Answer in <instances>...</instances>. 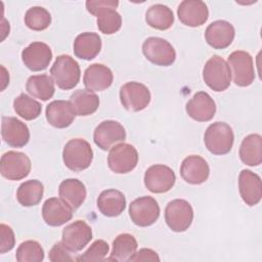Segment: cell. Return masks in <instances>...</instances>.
<instances>
[{
  "instance_id": "6da1fadb",
  "label": "cell",
  "mask_w": 262,
  "mask_h": 262,
  "mask_svg": "<svg viewBox=\"0 0 262 262\" xmlns=\"http://www.w3.org/2000/svg\"><path fill=\"white\" fill-rule=\"evenodd\" d=\"M62 160L66 167L74 172L86 170L93 160V150L90 143L83 138L69 140L62 150Z\"/></svg>"
},
{
  "instance_id": "7a4b0ae2",
  "label": "cell",
  "mask_w": 262,
  "mask_h": 262,
  "mask_svg": "<svg viewBox=\"0 0 262 262\" xmlns=\"http://www.w3.org/2000/svg\"><path fill=\"white\" fill-rule=\"evenodd\" d=\"M50 74L54 83L62 90H70L76 87L81 77L79 63L67 54L56 57L50 69Z\"/></svg>"
},
{
  "instance_id": "3957f363",
  "label": "cell",
  "mask_w": 262,
  "mask_h": 262,
  "mask_svg": "<svg viewBox=\"0 0 262 262\" xmlns=\"http://www.w3.org/2000/svg\"><path fill=\"white\" fill-rule=\"evenodd\" d=\"M204 141L211 154L217 156L226 155L231 150L234 141L232 128L224 122H215L207 128Z\"/></svg>"
},
{
  "instance_id": "277c9868",
  "label": "cell",
  "mask_w": 262,
  "mask_h": 262,
  "mask_svg": "<svg viewBox=\"0 0 262 262\" xmlns=\"http://www.w3.org/2000/svg\"><path fill=\"white\" fill-rule=\"evenodd\" d=\"M203 79L206 85L216 92L226 90L231 82L228 63L221 56L213 55L204 66Z\"/></svg>"
},
{
  "instance_id": "5b68a950",
  "label": "cell",
  "mask_w": 262,
  "mask_h": 262,
  "mask_svg": "<svg viewBox=\"0 0 262 262\" xmlns=\"http://www.w3.org/2000/svg\"><path fill=\"white\" fill-rule=\"evenodd\" d=\"M193 210L191 205L181 199L168 203L165 209V221L169 228L175 232H183L191 225Z\"/></svg>"
},
{
  "instance_id": "8992f818",
  "label": "cell",
  "mask_w": 262,
  "mask_h": 262,
  "mask_svg": "<svg viewBox=\"0 0 262 262\" xmlns=\"http://www.w3.org/2000/svg\"><path fill=\"white\" fill-rule=\"evenodd\" d=\"M138 163V152L129 143H118L114 145L107 156L108 168L117 174L131 172Z\"/></svg>"
},
{
  "instance_id": "52a82bcc",
  "label": "cell",
  "mask_w": 262,
  "mask_h": 262,
  "mask_svg": "<svg viewBox=\"0 0 262 262\" xmlns=\"http://www.w3.org/2000/svg\"><path fill=\"white\" fill-rule=\"evenodd\" d=\"M142 52L147 60L160 67H169L176 59L174 47L165 39L149 37L142 44Z\"/></svg>"
},
{
  "instance_id": "ba28073f",
  "label": "cell",
  "mask_w": 262,
  "mask_h": 262,
  "mask_svg": "<svg viewBox=\"0 0 262 262\" xmlns=\"http://www.w3.org/2000/svg\"><path fill=\"white\" fill-rule=\"evenodd\" d=\"M228 63L235 85L247 87L254 82L255 71L250 53L243 50L233 51L228 56Z\"/></svg>"
},
{
  "instance_id": "9c48e42d",
  "label": "cell",
  "mask_w": 262,
  "mask_h": 262,
  "mask_svg": "<svg viewBox=\"0 0 262 262\" xmlns=\"http://www.w3.org/2000/svg\"><path fill=\"white\" fill-rule=\"evenodd\" d=\"M160 206L158 202L148 195L140 196L131 202L129 215L134 224L140 227L152 225L160 217Z\"/></svg>"
},
{
  "instance_id": "30bf717a",
  "label": "cell",
  "mask_w": 262,
  "mask_h": 262,
  "mask_svg": "<svg viewBox=\"0 0 262 262\" xmlns=\"http://www.w3.org/2000/svg\"><path fill=\"white\" fill-rule=\"evenodd\" d=\"M31 168V160L24 152L9 150L1 157L0 172L8 180L24 179L30 174Z\"/></svg>"
},
{
  "instance_id": "8fae6325",
  "label": "cell",
  "mask_w": 262,
  "mask_h": 262,
  "mask_svg": "<svg viewBox=\"0 0 262 262\" xmlns=\"http://www.w3.org/2000/svg\"><path fill=\"white\" fill-rule=\"evenodd\" d=\"M149 89L139 82H128L120 89V100L124 108L129 112L144 110L150 102Z\"/></svg>"
},
{
  "instance_id": "7c38bea8",
  "label": "cell",
  "mask_w": 262,
  "mask_h": 262,
  "mask_svg": "<svg viewBox=\"0 0 262 262\" xmlns=\"http://www.w3.org/2000/svg\"><path fill=\"white\" fill-rule=\"evenodd\" d=\"M174 171L165 165H152L144 173V185L154 193L169 191L175 184Z\"/></svg>"
},
{
  "instance_id": "4fadbf2b",
  "label": "cell",
  "mask_w": 262,
  "mask_h": 262,
  "mask_svg": "<svg viewBox=\"0 0 262 262\" xmlns=\"http://www.w3.org/2000/svg\"><path fill=\"white\" fill-rule=\"evenodd\" d=\"M126 139V131L123 125L117 121L106 120L101 122L94 130V143L102 150H108L114 145Z\"/></svg>"
},
{
  "instance_id": "5bb4252c",
  "label": "cell",
  "mask_w": 262,
  "mask_h": 262,
  "mask_svg": "<svg viewBox=\"0 0 262 262\" xmlns=\"http://www.w3.org/2000/svg\"><path fill=\"white\" fill-rule=\"evenodd\" d=\"M62 244L71 252H79L92 239V228L83 220H76L62 230Z\"/></svg>"
},
{
  "instance_id": "9a60e30c",
  "label": "cell",
  "mask_w": 262,
  "mask_h": 262,
  "mask_svg": "<svg viewBox=\"0 0 262 262\" xmlns=\"http://www.w3.org/2000/svg\"><path fill=\"white\" fill-rule=\"evenodd\" d=\"M21 59L29 70L40 72L48 68L52 59V51L46 43L33 42L21 51Z\"/></svg>"
},
{
  "instance_id": "2e32d148",
  "label": "cell",
  "mask_w": 262,
  "mask_h": 262,
  "mask_svg": "<svg viewBox=\"0 0 262 262\" xmlns=\"http://www.w3.org/2000/svg\"><path fill=\"white\" fill-rule=\"evenodd\" d=\"M1 135L4 142L11 147H23L30 140L28 126L14 117H2Z\"/></svg>"
},
{
  "instance_id": "e0dca14e",
  "label": "cell",
  "mask_w": 262,
  "mask_h": 262,
  "mask_svg": "<svg viewBox=\"0 0 262 262\" xmlns=\"http://www.w3.org/2000/svg\"><path fill=\"white\" fill-rule=\"evenodd\" d=\"M179 20L187 27H200L209 17V9L205 2L200 0H184L177 8Z\"/></svg>"
},
{
  "instance_id": "ac0fdd59",
  "label": "cell",
  "mask_w": 262,
  "mask_h": 262,
  "mask_svg": "<svg viewBox=\"0 0 262 262\" xmlns=\"http://www.w3.org/2000/svg\"><path fill=\"white\" fill-rule=\"evenodd\" d=\"M73 208L61 199L50 198L42 207V217L49 226H61L73 217Z\"/></svg>"
},
{
  "instance_id": "d6986e66",
  "label": "cell",
  "mask_w": 262,
  "mask_h": 262,
  "mask_svg": "<svg viewBox=\"0 0 262 262\" xmlns=\"http://www.w3.org/2000/svg\"><path fill=\"white\" fill-rule=\"evenodd\" d=\"M180 175L189 184H202L209 178L210 168L204 158L191 155L182 161Z\"/></svg>"
},
{
  "instance_id": "ffe728a7",
  "label": "cell",
  "mask_w": 262,
  "mask_h": 262,
  "mask_svg": "<svg viewBox=\"0 0 262 262\" xmlns=\"http://www.w3.org/2000/svg\"><path fill=\"white\" fill-rule=\"evenodd\" d=\"M185 111L194 121L208 122L215 116L216 103L207 92L200 91L188 100Z\"/></svg>"
},
{
  "instance_id": "44dd1931",
  "label": "cell",
  "mask_w": 262,
  "mask_h": 262,
  "mask_svg": "<svg viewBox=\"0 0 262 262\" xmlns=\"http://www.w3.org/2000/svg\"><path fill=\"white\" fill-rule=\"evenodd\" d=\"M235 31L233 26L226 20H215L211 23L205 32L207 43L214 49L227 48L233 41Z\"/></svg>"
},
{
  "instance_id": "7402d4cb",
  "label": "cell",
  "mask_w": 262,
  "mask_h": 262,
  "mask_svg": "<svg viewBox=\"0 0 262 262\" xmlns=\"http://www.w3.org/2000/svg\"><path fill=\"white\" fill-rule=\"evenodd\" d=\"M238 189L246 205L251 207L257 205L262 198L260 176L250 170H243L238 176Z\"/></svg>"
},
{
  "instance_id": "603a6c76",
  "label": "cell",
  "mask_w": 262,
  "mask_h": 262,
  "mask_svg": "<svg viewBox=\"0 0 262 262\" xmlns=\"http://www.w3.org/2000/svg\"><path fill=\"white\" fill-rule=\"evenodd\" d=\"M76 118V113L67 100H53L46 106L47 122L58 129H63L72 125Z\"/></svg>"
},
{
  "instance_id": "cb8c5ba5",
  "label": "cell",
  "mask_w": 262,
  "mask_h": 262,
  "mask_svg": "<svg viewBox=\"0 0 262 262\" xmlns=\"http://www.w3.org/2000/svg\"><path fill=\"white\" fill-rule=\"evenodd\" d=\"M114 80L113 72L110 68L101 63L90 64L84 73L83 83L90 91H103L107 89Z\"/></svg>"
},
{
  "instance_id": "d4e9b609",
  "label": "cell",
  "mask_w": 262,
  "mask_h": 262,
  "mask_svg": "<svg viewBox=\"0 0 262 262\" xmlns=\"http://www.w3.org/2000/svg\"><path fill=\"white\" fill-rule=\"evenodd\" d=\"M97 208L106 217H117L126 208V198L118 189H105L97 198Z\"/></svg>"
},
{
  "instance_id": "484cf974",
  "label": "cell",
  "mask_w": 262,
  "mask_h": 262,
  "mask_svg": "<svg viewBox=\"0 0 262 262\" xmlns=\"http://www.w3.org/2000/svg\"><path fill=\"white\" fill-rule=\"evenodd\" d=\"M101 38L98 34L85 32L78 35L74 41V53L84 60L93 59L101 49Z\"/></svg>"
},
{
  "instance_id": "4316f807",
  "label": "cell",
  "mask_w": 262,
  "mask_h": 262,
  "mask_svg": "<svg viewBox=\"0 0 262 262\" xmlns=\"http://www.w3.org/2000/svg\"><path fill=\"white\" fill-rule=\"evenodd\" d=\"M58 194L61 200L76 210L84 203L87 191L82 181L76 178H69L59 184Z\"/></svg>"
},
{
  "instance_id": "83f0119b",
  "label": "cell",
  "mask_w": 262,
  "mask_h": 262,
  "mask_svg": "<svg viewBox=\"0 0 262 262\" xmlns=\"http://www.w3.org/2000/svg\"><path fill=\"white\" fill-rule=\"evenodd\" d=\"M76 116L86 117L94 114L99 106V97L88 89L76 90L70 97Z\"/></svg>"
},
{
  "instance_id": "f1b7e54d",
  "label": "cell",
  "mask_w": 262,
  "mask_h": 262,
  "mask_svg": "<svg viewBox=\"0 0 262 262\" xmlns=\"http://www.w3.org/2000/svg\"><path fill=\"white\" fill-rule=\"evenodd\" d=\"M241 161L248 166H259L262 162V137L259 134L246 136L239 146Z\"/></svg>"
},
{
  "instance_id": "f546056e",
  "label": "cell",
  "mask_w": 262,
  "mask_h": 262,
  "mask_svg": "<svg viewBox=\"0 0 262 262\" xmlns=\"http://www.w3.org/2000/svg\"><path fill=\"white\" fill-rule=\"evenodd\" d=\"M137 247V241L132 234L121 233L114 239L111 256L106 260L118 262L130 261L136 253Z\"/></svg>"
},
{
  "instance_id": "4dcf8cb0",
  "label": "cell",
  "mask_w": 262,
  "mask_h": 262,
  "mask_svg": "<svg viewBox=\"0 0 262 262\" xmlns=\"http://www.w3.org/2000/svg\"><path fill=\"white\" fill-rule=\"evenodd\" d=\"M26 89L33 97L46 101L54 94V81L50 76L45 74L34 75L28 79Z\"/></svg>"
},
{
  "instance_id": "1f68e13d",
  "label": "cell",
  "mask_w": 262,
  "mask_h": 262,
  "mask_svg": "<svg viewBox=\"0 0 262 262\" xmlns=\"http://www.w3.org/2000/svg\"><path fill=\"white\" fill-rule=\"evenodd\" d=\"M147 25L156 30L165 31L172 27L174 23V14L171 8L164 4L151 5L145 14Z\"/></svg>"
},
{
  "instance_id": "d6a6232c",
  "label": "cell",
  "mask_w": 262,
  "mask_h": 262,
  "mask_svg": "<svg viewBox=\"0 0 262 262\" xmlns=\"http://www.w3.org/2000/svg\"><path fill=\"white\" fill-rule=\"evenodd\" d=\"M44 193L43 184L36 179L23 182L16 191L17 202L24 207H33L38 205Z\"/></svg>"
},
{
  "instance_id": "836d02e7",
  "label": "cell",
  "mask_w": 262,
  "mask_h": 262,
  "mask_svg": "<svg viewBox=\"0 0 262 262\" xmlns=\"http://www.w3.org/2000/svg\"><path fill=\"white\" fill-rule=\"evenodd\" d=\"M13 108H14V112L20 118L27 121H32L37 119L42 112L41 103L25 93H21L14 98Z\"/></svg>"
},
{
  "instance_id": "e575fe53",
  "label": "cell",
  "mask_w": 262,
  "mask_h": 262,
  "mask_svg": "<svg viewBox=\"0 0 262 262\" xmlns=\"http://www.w3.org/2000/svg\"><path fill=\"white\" fill-rule=\"evenodd\" d=\"M97 28L98 30L105 34V35H112L117 33L121 27H122V16L118 11H116V8L107 7L102 10H100L97 14Z\"/></svg>"
},
{
  "instance_id": "d590c367",
  "label": "cell",
  "mask_w": 262,
  "mask_h": 262,
  "mask_svg": "<svg viewBox=\"0 0 262 262\" xmlns=\"http://www.w3.org/2000/svg\"><path fill=\"white\" fill-rule=\"evenodd\" d=\"M26 26L33 31H43L51 24V14L41 6H33L29 8L25 14Z\"/></svg>"
},
{
  "instance_id": "8d00e7d4",
  "label": "cell",
  "mask_w": 262,
  "mask_h": 262,
  "mask_svg": "<svg viewBox=\"0 0 262 262\" xmlns=\"http://www.w3.org/2000/svg\"><path fill=\"white\" fill-rule=\"evenodd\" d=\"M15 258L18 262H41L44 259V250L38 242L26 241L18 246Z\"/></svg>"
},
{
  "instance_id": "74e56055",
  "label": "cell",
  "mask_w": 262,
  "mask_h": 262,
  "mask_svg": "<svg viewBox=\"0 0 262 262\" xmlns=\"http://www.w3.org/2000/svg\"><path fill=\"white\" fill-rule=\"evenodd\" d=\"M108 244L103 239L95 241L85 253L77 258V261L89 262V261H101L104 260L106 255L108 254Z\"/></svg>"
},
{
  "instance_id": "f35d334b",
  "label": "cell",
  "mask_w": 262,
  "mask_h": 262,
  "mask_svg": "<svg viewBox=\"0 0 262 262\" xmlns=\"http://www.w3.org/2000/svg\"><path fill=\"white\" fill-rule=\"evenodd\" d=\"M0 236V253L4 254L11 251L15 244V237L12 228L4 223H1Z\"/></svg>"
},
{
  "instance_id": "ab89813d",
  "label": "cell",
  "mask_w": 262,
  "mask_h": 262,
  "mask_svg": "<svg viewBox=\"0 0 262 262\" xmlns=\"http://www.w3.org/2000/svg\"><path fill=\"white\" fill-rule=\"evenodd\" d=\"M48 258L51 262H59V261H75L71 255V251L62 244V242H58L54 244L48 254Z\"/></svg>"
},
{
  "instance_id": "60d3db41",
  "label": "cell",
  "mask_w": 262,
  "mask_h": 262,
  "mask_svg": "<svg viewBox=\"0 0 262 262\" xmlns=\"http://www.w3.org/2000/svg\"><path fill=\"white\" fill-rule=\"evenodd\" d=\"M86 8L87 10L96 16V14L107 7H113V8H117L119 5L118 1H113V0H88L86 1Z\"/></svg>"
},
{
  "instance_id": "b9f144b4",
  "label": "cell",
  "mask_w": 262,
  "mask_h": 262,
  "mask_svg": "<svg viewBox=\"0 0 262 262\" xmlns=\"http://www.w3.org/2000/svg\"><path fill=\"white\" fill-rule=\"evenodd\" d=\"M132 262H140V261H160V257L157 252L151 249H140L136 252L133 257L130 259Z\"/></svg>"
},
{
  "instance_id": "7bdbcfd3",
  "label": "cell",
  "mask_w": 262,
  "mask_h": 262,
  "mask_svg": "<svg viewBox=\"0 0 262 262\" xmlns=\"http://www.w3.org/2000/svg\"><path fill=\"white\" fill-rule=\"evenodd\" d=\"M1 69H2V87H1V90H4L5 87L9 83V75H8L6 69L3 66H1Z\"/></svg>"
}]
</instances>
